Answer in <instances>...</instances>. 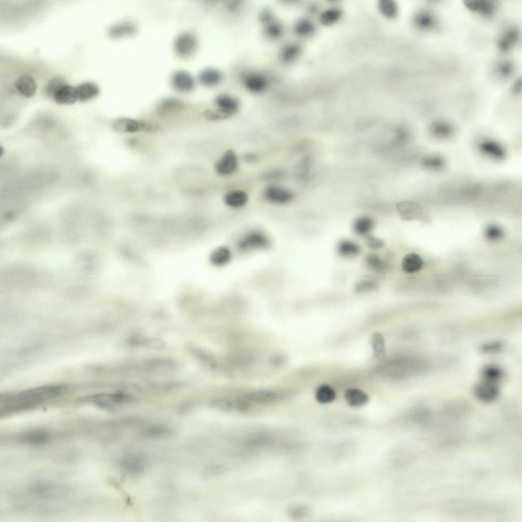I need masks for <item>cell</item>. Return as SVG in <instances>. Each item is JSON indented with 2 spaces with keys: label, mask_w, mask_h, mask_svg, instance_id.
I'll return each instance as SVG.
<instances>
[{
  "label": "cell",
  "mask_w": 522,
  "mask_h": 522,
  "mask_svg": "<svg viewBox=\"0 0 522 522\" xmlns=\"http://www.w3.org/2000/svg\"><path fill=\"white\" fill-rule=\"evenodd\" d=\"M416 24L423 29L433 28L435 24L434 18L429 14L423 13L419 15L416 19Z\"/></svg>",
  "instance_id": "74e56055"
},
{
  "label": "cell",
  "mask_w": 522,
  "mask_h": 522,
  "mask_svg": "<svg viewBox=\"0 0 522 522\" xmlns=\"http://www.w3.org/2000/svg\"><path fill=\"white\" fill-rule=\"evenodd\" d=\"M268 82L262 76L251 75L246 79L245 84L247 89L253 93H259L266 88Z\"/></svg>",
  "instance_id": "cb8c5ba5"
},
{
  "label": "cell",
  "mask_w": 522,
  "mask_h": 522,
  "mask_svg": "<svg viewBox=\"0 0 522 522\" xmlns=\"http://www.w3.org/2000/svg\"><path fill=\"white\" fill-rule=\"evenodd\" d=\"M222 75L217 70L207 69L202 71L199 74V79L201 83L208 86H215L222 80Z\"/></svg>",
  "instance_id": "7402d4cb"
},
{
  "label": "cell",
  "mask_w": 522,
  "mask_h": 522,
  "mask_svg": "<svg viewBox=\"0 0 522 522\" xmlns=\"http://www.w3.org/2000/svg\"><path fill=\"white\" fill-rule=\"evenodd\" d=\"M78 101L87 102L95 99L100 92L99 87L92 82H85L76 88Z\"/></svg>",
  "instance_id": "4fadbf2b"
},
{
  "label": "cell",
  "mask_w": 522,
  "mask_h": 522,
  "mask_svg": "<svg viewBox=\"0 0 522 522\" xmlns=\"http://www.w3.org/2000/svg\"><path fill=\"white\" fill-rule=\"evenodd\" d=\"M285 361V358L282 356H277L273 358L272 362L274 366H278L283 365Z\"/></svg>",
  "instance_id": "bcb514c9"
},
{
  "label": "cell",
  "mask_w": 522,
  "mask_h": 522,
  "mask_svg": "<svg viewBox=\"0 0 522 522\" xmlns=\"http://www.w3.org/2000/svg\"><path fill=\"white\" fill-rule=\"evenodd\" d=\"M341 16V13L338 10H330L324 12L320 16V20L325 25H332L338 21Z\"/></svg>",
  "instance_id": "836d02e7"
},
{
  "label": "cell",
  "mask_w": 522,
  "mask_h": 522,
  "mask_svg": "<svg viewBox=\"0 0 522 522\" xmlns=\"http://www.w3.org/2000/svg\"><path fill=\"white\" fill-rule=\"evenodd\" d=\"M300 49L297 46H290L286 48L283 52V58L289 61L295 57L299 52Z\"/></svg>",
  "instance_id": "60d3db41"
},
{
  "label": "cell",
  "mask_w": 522,
  "mask_h": 522,
  "mask_svg": "<svg viewBox=\"0 0 522 522\" xmlns=\"http://www.w3.org/2000/svg\"><path fill=\"white\" fill-rule=\"evenodd\" d=\"M338 251L341 256L351 257L358 255L361 251V248L352 241L344 240L339 243Z\"/></svg>",
  "instance_id": "4316f807"
},
{
  "label": "cell",
  "mask_w": 522,
  "mask_h": 522,
  "mask_svg": "<svg viewBox=\"0 0 522 522\" xmlns=\"http://www.w3.org/2000/svg\"><path fill=\"white\" fill-rule=\"evenodd\" d=\"M429 132L434 138L447 140L453 137L455 128L451 123L447 121L437 120L431 124L429 127Z\"/></svg>",
  "instance_id": "30bf717a"
},
{
  "label": "cell",
  "mask_w": 522,
  "mask_h": 522,
  "mask_svg": "<svg viewBox=\"0 0 522 522\" xmlns=\"http://www.w3.org/2000/svg\"><path fill=\"white\" fill-rule=\"evenodd\" d=\"M171 83L174 88L183 93L189 92L193 90L195 86L193 77L189 73L183 70L177 71L173 74Z\"/></svg>",
  "instance_id": "9c48e42d"
},
{
  "label": "cell",
  "mask_w": 522,
  "mask_h": 522,
  "mask_svg": "<svg viewBox=\"0 0 522 522\" xmlns=\"http://www.w3.org/2000/svg\"><path fill=\"white\" fill-rule=\"evenodd\" d=\"M198 41L194 34L185 32L179 35L174 42V49L178 56L187 57L195 51Z\"/></svg>",
  "instance_id": "5b68a950"
},
{
  "label": "cell",
  "mask_w": 522,
  "mask_h": 522,
  "mask_svg": "<svg viewBox=\"0 0 522 522\" xmlns=\"http://www.w3.org/2000/svg\"><path fill=\"white\" fill-rule=\"evenodd\" d=\"M422 165L426 169L438 171L443 169L445 166L444 159L438 155H430L424 158L422 160Z\"/></svg>",
  "instance_id": "83f0119b"
},
{
  "label": "cell",
  "mask_w": 522,
  "mask_h": 522,
  "mask_svg": "<svg viewBox=\"0 0 522 522\" xmlns=\"http://www.w3.org/2000/svg\"><path fill=\"white\" fill-rule=\"evenodd\" d=\"M17 91L24 97L31 98L34 96L37 90V85L34 79L28 75L19 78L15 84Z\"/></svg>",
  "instance_id": "5bb4252c"
},
{
  "label": "cell",
  "mask_w": 522,
  "mask_h": 522,
  "mask_svg": "<svg viewBox=\"0 0 522 522\" xmlns=\"http://www.w3.org/2000/svg\"><path fill=\"white\" fill-rule=\"evenodd\" d=\"M379 9L384 16L389 18L395 17L397 14V7L393 2H381L379 5Z\"/></svg>",
  "instance_id": "8d00e7d4"
},
{
  "label": "cell",
  "mask_w": 522,
  "mask_h": 522,
  "mask_svg": "<svg viewBox=\"0 0 522 522\" xmlns=\"http://www.w3.org/2000/svg\"><path fill=\"white\" fill-rule=\"evenodd\" d=\"M268 33L273 37H278L281 35V27L277 24L270 25L268 28Z\"/></svg>",
  "instance_id": "ee69618b"
},
{
  "label": "cell",
  "mask_w": 522,
  "mask_h": 522,
  "mask_svg": "<svg viewBox=\"0 0 522 522\" xmlns=\"http://www.w3.org/2000/svg\"><path fill=\"white\" fill-rule=\"evenodd\" d=\"M53 100L59 105H71L78 101L76 88L66 84L56 94Z\"/></svg>",
  "instance_id": "9a60e30c"
},
{
  "label": "cell",
  "mask_w": 522,
  "mask_h": 522,
  "mask_svg": "<svg viewBox=\"0 0 522 522\" xmlns=\"http://www.w3.org/2000/svg\"><path fill=\"white\" fill-rule=\"evenodd\" d=\"M316 401L321 404L332 403L336 399V394L330 386L323 384L319 386L315 393Z\"/></svg>",
  "instance_id": "d4e9b609"
},
{
  "label": "cell",
  "mask_w": 522,
  "mask_h": 522,
  "mask_svg": "<svg viewBox=\"0 0 522 522\" xmlns=\"http://www.w3.org/2000/svg\"><path fill=\"white\" fill-rule=\"evenodd\" d=\"M248 201L247 194L241 190H233L227 193L224 197V202L229 207L240 208L244 207Z\"/></svg>",
  "instance_id": "ac0fdd59"
},
{
  "label": "cell",
  "mask_w": 522,
  "mask_h": 522,
  "mask_svg": "<svg viewBox=\"0 0 522 522\" xmlns=\"http://www.w3.org/2000/svg\"><path fill=\"white\" fill-rule=\"evenodd\" d=\"M345 400L348 405L353 408L362 407L369 402V397L362 390L357 388L347 389L344 395Z\"/></svg>",
  "instance_id": "8fae6325"
},
{
  "label": "cell",
  "mask_w": 522,
  "mask_h": 522,
  "mask_svg": "<svg viewBox=\"0 0 522 522\" xmlns=\"http://www.w3.org/2000/svg\"><path fill=\"white\" fill-rule=\"evenodd\" d=\"M504 235L502 229L496 225L488 226L485 231V236L491 241H497L502 238Z\"/></svg>",
  "instance_id": "d590c367"
},
{
  "label": "cell",
  "mask_w": 522,
  "mask_h": 522,
  "mask_svg": "<svg viewBox=\"0 0 522 522\" xmlns=\"http://www.w3.org/2000/svg\"><path fill=\"white\" fill-rule=\"evenodd\" d=\"M171 433L168 428L162 426H155L147 428L144 431L143 435L146 437L157 438L168 437Z\"/></svg>",
  "instance_id": "1f68e13d"
},
{
  "label": "cell",
  "mask_w": 522,
  "mask_h": 522,
  "mask_svg": "<svg viewBox=\"0 0 522 522\" xmlns=\"http://www.w3.org/2000/svg\"><path fill=\"white\" fill-rule=\"evenodd\" d=\"M238 166V160L236 154L234 151L229 150L217 161L215 169L219 175L227 176L235 173Z\"/></svg>",
  "instance_id": "8992f818"
},
{
  "label": "cell",
  "mask_w": 522,
  "mask_h": 522,
  "mask_svg": "<svg viewBox=\"0 0 522 522\" xmlns=\"http://www.w3.org/2000/svg\"><path fill=\"white\" fill-rule=\"evenodd\" d=\"M48 439L47 433L42 431H36L24 434L21 437V440L27 443L39 444L45 443Z\"/></svg>",
  "instance_id": "f546056e"
},
{
  "label": "cell",
  "mask_w": 522,
  "mask_h": 522,
  "mask_svg": "<svg viewBox=\"0 0 522 522\" xmlns=\"http://www.w3.org/2000/svg\"><path fill=\"white\" fill-rule=\"evenodd\" d=\"M271 244L269 237L264 233L253 230L245 233L238 240L237 247L242 252L266 249Z\"/></svg>",
  "instance_id": "277c9868"
},
{
  "label": "cell",
  "mask_w": 522,
  "mask_h": 522,
  "mask_svg": "<svg viewBox=\"0 0 522 522\" xmlns=\"http://www.w3.org/2000/svg\"><path fill=\"white\" fill-rule=\"evenodd\" d=\"M121 465L126 472L136 474L143 472L146 467L144 458L135 454L125 456L121 461Z\"/></svg>",
  "instance_id": "7c38bea8"
},
{
  "label": "cell",
  "mask_w": 522,
  "mask_h": 522,
  "mask_svg": "<svg viewBox=\"0 0 522 522\" xmlns=\"http://www.w3.org/2000/svg\"><path fill=\"white\" fill-rule=\"evenodd\" d=\"M266 199L276 204H287L293 199V194L289 190L280 186L272 185L265 190Z\"/></svg>",
  "instance_id": "ba28073f"
},
{
  "label": "cell",
  "mask_w": 522,
  "mask_h": 522,
  "mask_svg": "<svg viewBox=\"0 0 522 522\" xmlns=\"http://www.w3.org/2000/svg\"><path fill=\"white\" fill-rule=\"evenodd\" d=\"M467 6L473 11L486 15L492 14L496 10L495 5L489 2H473Z\"/></svg>",
  "instance_id": "4dcf8cb0"
},
{
  "label": "cell",
  "mask_w": 522,
  "mask_h": 522,
  "mask_svg": "<svg viewBox=\"0 0 522 522\" xmlns=\"http://www.w3.org/2000/svg\"><path fill=\"white\" fill-rule=\"evenodd\" d=\"M232 258L231 249L226 246H220L213 250L210 255L212 264L217 267H222L228 265Z\"/></svg>",
  "instance_id": "e0dca14e"
},
{
  "label": "cell",
  "mask_w": 522,
  "mask_h": 522,
  "mask_svg": "<svg viewBox=\"0 0 522 522\" xmlns=\"http://www.w3.org/2000/svg\"><path fill=\"white\" fill-rule=\"evenodd\" d=\"M374 224L373 220L369 217H359L354 223V232L358 235H366L372 230Z\"/></svg>",
  "instance_id": "484cf974"
},
{
  "label": "cell",
  "mask_w": 522,
  "mask_h": 522,
  "mask_svg": "<svg viewBox=\"0 0 522 522\" xmlns=\"http://www.w3.org/2000/svg\"><path fill=\"white\" fill-rule=\"evenodd\" d=\"M477 148L483 155L495 160L501 161L506 157V151L503 147L493 140H482L478 143Z\"/></svg>",
  "instance_id": "52a82bcc"
},
{
  "label": "cell",
  "mask_w": 522,
  "mask_h": 522,
  "mask_svg": "<svg viewBox=\"0 0 522 522\" xmlns=\"http://www.w3.org/2000/svg\"><path fill=\"white\" fill-rule=\"evenodd\" d=\"M258 156L254 153H248L244 155V160L248 162L252 163L258 160Z\"/></svg>",
  "instance_id": "f6af8a7d"
},
{
  "label": "cell",
  "mask_w": 522,
  "mask_h": 522,
  "mask_svg": "<svg viewBox=\"0 0 522 522\" xmlns=\"http://www.w3.org/2000/svg\"><path fill=\"white\" fill-rule=\"evenodd\" d=\"M137 26L133 23L125 22L112 26L109 31V34L114 37L129 36L135 33Z\"/></svg>",
  "instance_id": "44dd1931"
},
{
  "label": "cell",
  "mask_w": 522,
  "mask_h": 522,
  "mask_svg": "<svg viewBox=\"0 0 522 522\" xmlns=\"http://www.w3.org/2000/svg\"><path fill=\"white\" fill-rule=\"evenodd\" d=\"M309 513V509L307 507L303 506H294L290 508L288 510L289 515L295 518H302L306 516Z\"/></svg>",
  "instance_id": "ab89813d"
},
{
  "label": "cell",
  "mask_w": 522,
  "mask_h": 522,
  "mask_svg": "<svg viewBox=\"0 0 522 522\" xmlns=\"http://www.w3.org/2000/svg\"><path fill=\"white\" fill-rule=\"evenodd\" d=\"M502 377V372L498 367L486 368L482 374V379L475 386L476 397L485 403L494 401L500 394L499 382Z\"/></svg>",
  "instance_id": "7a4b0ae2"
},
{
  "label": "cell",
  "mask_w": 522,
  "mask_h": 522,
  "mask_svg": "<svg viewBox=\"0 0 522 522\" xmlns=\"http://www.w3.org/2000/svg\"><path fill=\"white\" fill-rule=\"evenodd\" d=\"M314 26L309 21L304 20L298 22L295 27L296 33L302 36H306L313 33L314 31Z\"/></svg>",
  "instance_id": "e575fe53"
},
{
  "label": "cell",
  "mask_w": 522,
  "mask_h": 522,
  "mask_svg": "<svg viewBox=\"0 0 522 522\" xmlns=\"http://www.w3.org/2000/svg\"><path fill=\"white\" fill-rule=\"evenodd\" d=\"M423 266L422 258L417 254L410 253L403 260L402 267L407 273L413 274L420 271Z\"/></svg>",
  "instance_id": "ffe728a7"
},
{
  "label": "cell",
  "mask_w": 522,
  "mask_h": 522,
  "mask_svg": "<svg viewBox=\"0 0 522 522\" xmlns=\"http://www.w3.org/2000/svg\"><path fill=\"white\" fill-rule=\"evenodd\" d=\"M365 261L370 269L377 272H382L387 269L386 264L376 255H368L365 258Z\"/></svg>",
  "instance_id": "d6a6232c"
},
{
  "label": "cell",
  "mask_w": 522,
  "mask_h": 522,
  "mask_svg": "<svg viewBox=\"0 0 522 522\" xmlns=\"http://www.w3.org/2000/svg\"><path fill=\"white\" fill-rule=\"evenodd\" d=\"M112 127L115 132L122 134L152 133L156 132L159 128L158 125L155 123L128 118H121L116 120L112 124Z\"/></svg>",
  "instance_id": "3957f363"
},
{
  "label": "cell",
  "mask_w": 522,
  "mask_h": 522,
  "mask_svg": "<svg viewBox=\"0 0 522 522\" xmlns=\"http://www.w3.org/2000/svg\"><path fill=\"white\" fill-rule=\"evenodd\" d=\"M66 85V80L62 77H53L45 85L43 93L48 98L53 99L58 92Z\"/></svg>",
  "instance_id": "603a6c76"
},
{
  "label": "cell",
  "mask_w": 522,
  "mask_h": 522,
  "mask_svg": "<svg viewBox=\"0 0 522 522\" xmlns=\"http://www.w3.org/2000/svg\"><path fill=\"white\" fill-rule=\"evenodd\" d=\"M278 398L277 393L271 390H258L247 395L245 400L249 403L257 404H269L276 401Z\"/></svg>",
  "instance_id": "2e32d148"
},
{
  "label": "cell",
  "mask_w": 522,
  "mask_h": 522,
  "mask_svg": "<svg viewBox=\"0 0 522 522\" xmlns=\"http://www.w3.org/2000/svg\"><path fill=\"white\" fill-rule=\"evenodd\" d=\"M215 103L220 111L226 115L234 113L238 108V103L235 99L226 95L217 97Z\"/></svg>",
  "instance_id": "d6986e66"
},
{
  "label": "cell",
  "mask_w": 522,
  "mask_h": 522,
  "mask_svg": "<svg viewBox=\"0 0 522 522\" xmlns=\"http://www.w3.org/2000/svg\"><path fill=\"white\" fill-rule=\"evenodd\" d=\"M146 345L150 349L154 350H161L165 346L163 341L159 339H151L147 341Z\"/></svg>",
  "instance_id": "7bdbcfd3"
},
{
  "label": "cell",
  "mask_w": 522,
  "mask_h": 522,
  "mask_svg": "<svg viewBox=\"0 0 522 522\" xmlns=\"http://www.w3.org/2000/svg\"><path fill=\"white\" fill-rule=\"evenodd\" d=\"M66 390L62 385H46L5 395L0 401L1 410L9 413L29 409L59 397Z\"/></svg>",
  "instance_id": "6da1fadb"
},
{
  "label": "cell",
  "mask_w": 522,
  "mask_h": 522,
  "mask_svg": "<svg viewBox=\"0 0 522 522\" xmlns=\"http://www.w3.org/2000/svg\"><path fill=\"white\" fill-rule=\"evenodd\" d=\"M377 287V284L374 281H364L357 284L355 290L358 293H363L375 290Z\"/></svg>",
  "instance_id": "f35d334b"
},
{
  "label": "cell",
  "mask_w": 522,
  "mask_h": 522,
  "mask_svg": "<svg viewBox=\"0 0 522 522\" xmlns=\"http://www.w3.org/2000/svg\"><path fill=\"white\" fill-rule=\"evenodd\" d=\"M366 243L372 249L381 248L384 245L382 240L373 236H368L366 239Z\"/></svg>",
  "instance_id": "b9f144b4"
},
{
  "label": "cell",
  "mask_w": 522,
  "mask_h": 522,
  "mask_svg": "<svg viewBox=\"0 0 522 522\" xmlns=\"http://www.w3.org/2000/svg\"><path fill=\"white\" fill-rule=\"evenodd\" d=\"M374 357L378 360L385 357V344L383 336L379 333L373 335L371 339Z\"/></svg>",
  "instance_id": "f1b7e54d"
}]
</instances>
